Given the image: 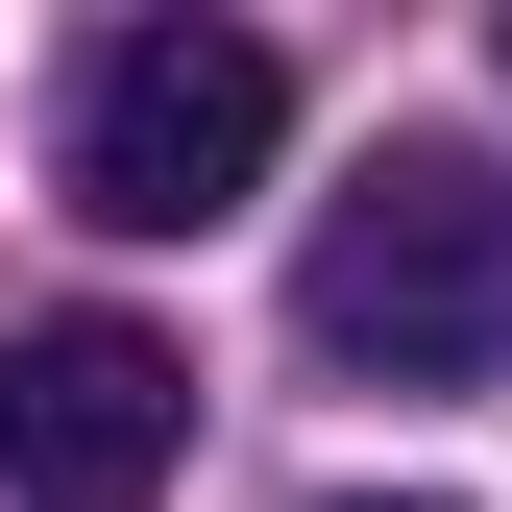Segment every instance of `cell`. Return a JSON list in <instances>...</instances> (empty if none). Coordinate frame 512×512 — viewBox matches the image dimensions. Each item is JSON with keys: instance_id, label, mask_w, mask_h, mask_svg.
Listing matches in <instances>:
<instances>
[{"instance_id": "cell-2", "label": "cell", "mask_w": 512, "mask_h": 512, "mask_svg": "<svg viewBox=\"0 0 512 512\" xmlns=\"http://www.w3.org/2000/svg\"><path fill=\"white\" fill-rule=\"evenodd\" d=\"M269 147H293V49L269 25H98L74 49V220L196 244V220L269 196Z\"/></svg>"}, {"instance_id": "cell-1", "label": "cell", "mask_w": 512, "mask_h": 512, "mask_svg": "<svg viewBox=\"0 0 512 512\" xmlns=\"http://www.w3.org/2000/svg\"><path fill=\"white\" fill-rule=\"evenodd\" d=\"M317 366H366V391H488L512 366V171L488 147H366V196L317 220Z\"/></svg>"}, {"instance_id": "cell-3", "label": "cell", "mask_w": 512, "mask_h": 512, "mask_svg": "<svg viewBox=\"0 0 512 512\" xmlns=\"http://www.w3.org/2000/svg\"><path fill=\"white\" fill-rule=\"evenodd\" d=\"M196 439V366L147 317H25L0 342V512H147Z\"/></svg>"}]
</instances>
